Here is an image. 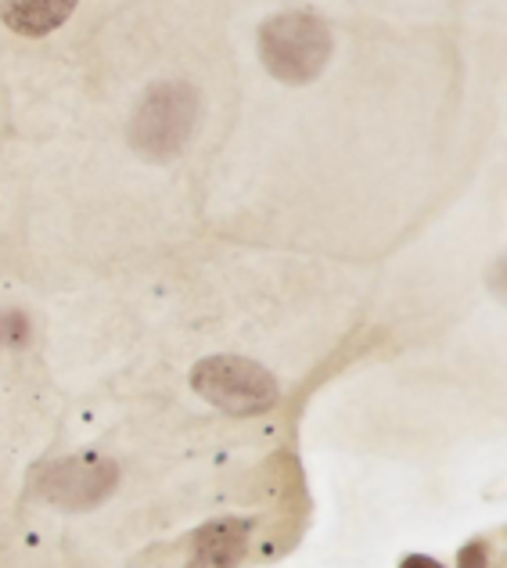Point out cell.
Instances as JSON below:
<instances>
[{"label": "cell", "mask_w": 507, "mask_h": 568, "mask_svg": "<svg viewBox=\"0 0 507 568\" xmlns=\"http://www.w3.org/2000/svg\"><path fill=\"white\" fill-rule=\"evenodd\" d=\"M191 385L213 407L237 417L266 414L277 403V382L271 371L245 356H209L195 367Z\"/></svg>", "instance_id": "cell-3"}, {"label": "cell", "mask_w": 507, "mask_h": 568, "mask_svg": "<svg viewBox=\"0 0 507 568\" xmlns=\"http://www.w3.org/2000/svg\"><path fill=\"white\" fill-rule=\"evenodd\" d=\"M460 568H486V544H468L460 550Z\"/></svg>", "instance_id": "cell-7"}, {"label": "cell", "mask_w": 507, "mask_h": 568, "mask_svg": "<svg viewBox=\"0 0 507 568\" xmlns=\"http://www.w3.org/2000/svg\"><path fill=\"white\" fill-rule=\"evenodd\" d=\"M260 54L281 83H310L332 58V33L310 11H285L260 29Z\"/></svg>", "instance_id": "cell-1"}, {"label": "cell", "mask_w": 507, "mask_h": 568, "mask_svg": "<svg viewBox=\"0 0 507 568\" xmlns=\"http://www.w3.org/2000/svg\"><path fill=\"white\" fill-rule=\"evenodd\" d=\"M399 568H443V565L425 558V555H410V558H404V565H399Z\"/></svg>", "instance_id": "cell-8"}, {"label": "cell", "mask_w": 507, "mask_h": 568, "mask_svg": "<svg viewBox=\"0 0 507 568\" xmlns=\"http://www.w3.org/2000/svg\"><path fill=\"white\" fill-rule=\"evenodd\" d=\"M249 540V521H213L195 536V558L191 568H237L245 555Z\"/></svg>", "instance_id": "cell-5"}, {"label": "cell", "mask_w": 507, "mask_h": 568, "mask_svg": "<svg viewBox=\"0 0 507 568\" xmlns=\"http://www.w3.org/2000/svg\"><path fill=\"white\" fill-rule=\"evenodd\" d=\"M195 119H199V94L187 83H159L138 104L130 141L141 155L166 162L176 152H184L191 130H195Z\"/></svg>", "instance_id": "cell-2"}, {"label": "cell", "mask_w": 507, "mask_h": 568, "mask_svg": "<svg viewBox=\"0 0 507 568\" xmlns=\"http://www.w3.org/2000/svg\"><path fill=\"white\" fill-rule=\"evenodd\" d=\"M72 14V4H8L4 8V22L14 29V33H51V29L69 19Z\"/></svg>", "instance_id": "cell-6"}, {"label": "cell", "mask_w": 507, "mask_h": 568, "mask_svg": "<svg viewBox=\"0 0 507 568\" xmlns=\"http://www.w3.org/2000/svg\"><path fill=\"white\" fill-rule=\"evenodd\" d=\"M115 486V465L101 457H72L48 468L43 475V497L65 507H91L104 500Z\"/></svg>", "instance_id": "cell-4"}]
</instances>
